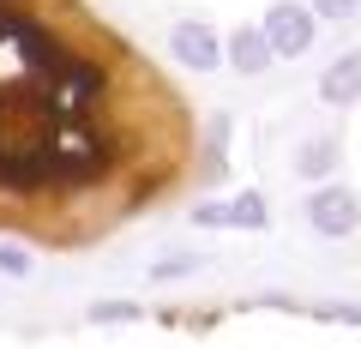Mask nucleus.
<instances>
[{
  "label": "nucleus",
  "instance_id": "f257e3e1",
  "mask_svg": "<svg viewBox=\"0 0 361 349\" xmlns=\"http://www.w3.org/2000/svg\"><path fill=\"white\" fill-rule=\"evenodd\" d=\"M211 163L187 97L90 0H0V235L90 247Z\"/></svg>",
  "mask_w": 361,
  "mask_h": 349
},
{
  "label": "nucleus",
  "instance_id": "f03ea898",
  "mask_svg": "<svg viewBox=\"0 0 361 349\" xmlns=\"http://www.w3.org/2000/svg\"><path fill=\"white\" fill-rule=\"evenodd\" d=\"M307 223H313V235H325V241L355 235V229H361V199H355V187H343V181L313 187V193H307Z\"/></svg>",
  "mask_w": 361,
  "mask_h": 349
},
{
  "label": "nucleus",
  "instance_id": "7ed1b4c3",
  "mask_svg": "<svg viewBox=\"0 0 361 349\" xmlns=\"http://www.w3.org/2000/svg\"><path fill=\"white\" fill-rule=\"evenodd\" d=\"M265 42L277 61H295V54L313 49V30H319V18H313V6H301V0H277V6H265Z\"/></svg>",
  "mask_w": 361,
  "mask_h": 349
},
{
  "label": "nucleus",
  "instance_id": "20e7f679",
  "mask_svg": "<svg viewBox=\"0 0 361 349\" xmlns=\"http://www.w3.org/2000/svg\"><path fill=\"white\" fill-rule=\"evenodd\" d=\"M169 54H175L187 73H217L223 66V37L211 25H199V18H180V25L169 30Z\"/></svg>",
  "mask_w": 361,
  "mask_h": 349
},
{
  "label": "nucleus",
  "instance_id": "39448f33",
  "mask_svg": "<svg viewBox=\"0 0 361 349\" xmlns=\"http://www.w3.org/2000/svg\"><path fill=\"white\" fill-rule=\"evenodd\" d=\"M223 61H229L241 78H259L277 54H271V42H265V30H259V25H241V30H229V37H223Z\"/></svg>",
  "mask_w": 361,
  "mask_h": 349
},
{
  "label": "nucleus",
  "instance_id": "423d86ee",
  "mask_svg": "<svg viewBox=\"0 0 361 349\" xmlns=\"http://www.w3.org/2000/svg\"><path fill=\"white\" fill-rule=\"evenodd\" d=\"M319 103H331V109H355L361 103V49L337 54L319 73Z\"/></svg>",
  "mask_w": 361,
  "mask_h": 349
},
{
  "label": "nucleus",
  "instance_id": "0eeeda50",
  "mask_svg": "<svg viewBox=\"0 0 361 349\" xmlns=\"http://www.w3.org/2000/svg\"><path fill=\"white\" fill-rule=\"evenodd\" d=\"M265 223H271L265 193H235L229 199V229H265Z\"/></svg>",
  "mask_w": 361,
  "mask_h": 349
},
{
  "label": "nucleus",
  "instance_id": "6e6552de",
  "mask_svg": "<svg viewBox=\"0 0 361 349\" xmlns=\"http://www.w3.org/2000/svg\"><path fill=\"white\" fill-rule=\"evenodd\" d=\"M295 169L307 175V181H313V175H331V169H337V145H331V139H313V145H301Z\"/></svg>",
  "mask_w": 361,
  "mask_h": 349
},
{
  "label": "nucleus",
  "instance_id": "1a4fd4ad",
  "mask_svg": "<svg viewBox=\"0 0 361 349\" xmlns=\"http://www.w3.org/2000/svg\"><path fill=\"white\" fill-rule=\"evenodd\" d=\"M307 6H313V18H337V25L361 13V0H307Z\"/></svg>",
  "mask_w": 361,
  "mask_h": 349
},
{
  "label": "nucleus",
  "instance_id": "9d476101",
  "mask_svg": "<svg viewBox=\"0 0 361 349\" xmlns=\"http://www.w3.org/2000/svg\"><path fill=\"white\" fill-rule=\"evenodd\" d=\"M193 223L199 229H229V205H223V199L217 205H193Z\"/></svg>",
  "mask_w": 361,
  "mask_h": 349
},
{
  "label": "nucleus",
  "instance_id": "9b49d317",
  "mask_svg": "<svg viewBox=\"0 0 361 349\" xmlns=\"http://www.w3.org/2000/svg\"><path fill=\"white\" fill-rule=\"evenodd\" d=\"M0 271L6 277H30V253L25 247H0Z\"/></svg>",
  "mask_w": 361,
  "mask_h": 349
},
{
  "label": "nucleus",
  "instance_id": "f8f14e48",
  "mask_svg": "<svg viewBox=\"0 0 361 349\" xmlns=\"http://www.w3.org/2000/svg\"><path fill=\"white\" fill-rule=\"evenodd\" d=\"M90 319H139V307H133V301H97Z\"/></svg>",
  "mask_w": 361,
  "mask_h": 349
},
{
  "label": "nucleus",
  "instance_id": "ddd939ff",
  "mask_svg": "<svg viewBox=\"0 0 361 349\" xmlns=\"http://www.w3.org/2000/svg\"><path fill=\"white\" fill-rule=\"evenodd\" d=\"M325 319H343V325H361V307H319Z\"/></svg>",
  "mask_w": 361,
  "mask_h": 349
}]
</instances>
